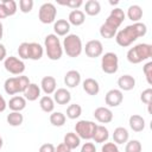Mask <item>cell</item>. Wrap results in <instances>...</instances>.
I'll list each match as a JSON object with an SVG mask.
<instances>
[{"mask_svg": "<svg viewBox=\"0 0 152 152\" xmlns=\"http://www.w3.org/2000/svg\"><path fill=\"white\" fill-rule=\"evenodd\" d=\"M147 32V27L142 23H133L132 25L126 26L125 28L120 30L115 34V42L118 45L122 48L129 46L133 42H135L139 37L145 36Z\"/></svg>", "mask_w": 152, "mask_h": 152, "instance_id": "1", "label": "cell"}, {"mask_svg": "<svg viewBox=\"0 0 152 152\" xmlns=\"http://www.w3.org/2000/svg\"><path fill=\"white\" fill-rule=\"evenodd\" d=\"M152 56V45L147 43H140L131 48L127 51V61L132 64H139L142 61L148 59Z\"/></svg>", "mask_w": 152, "mask_h": 152, "instance_id": "2", "label": "cell"}, {"mask_svg": "<svg viewBox=\"0 0 152 152\" xmlns=\"http://www.w3.org/2000/svg\"><path fill=\"white\" fill-rule=\"evenodd\" d=\"M44 48L49 59L58 61L63 55V48L59 42V38L55 33H50L44 39Z\"/></svg>", "mask_w": 152, "mask_h": 152, "instance_id": "3", "label": "cell"}, {"mask_svg": "<svg viewBox=\"0 0 152 152\" xmlns=\"http://www.w3.org/2000/svg\"><path fill=\"white\" fill-rule=\"evenodd\" d=\"M62 48H63V51L66 53V56H69L71 58L78 57L83 50L82 40L75 33H70V34L65 36V38L63 39Z\"/></svg>", "mask_w": 152, "mask_h": 152, "instance_id": "4", "label": "cell"}, {"mask_svg": "<svg viewBox=\"0 0 152 152\" xmlns=\"http://www.w3.org/2000/svg\"><path fill=\"white\" fill-rule=\"evenodd\" d=\"M30 83L31 82L27 76L19 75L15 77H8L4 83V88L8 95H14L18 93H24Z\"/></svg>", "mask_w": 152, "mask_h": 152, "instance_id": "5", "label": "cell"}, {"mask_svg": "<svg viewBox=\"0 0 152 152\" xmlns=\"http://www.w3.org/2000/svg\"><path fill=\"white\" fill-rule=\"evenodd\" d=\"M96 124L90 120H80L75 125V133L78 135L80 139L90 140L96 129Z\"/></svg>", "mask_w": 152, "mask_h": 152, "instance_id": "6", "label": "cell"}, {"mask_svg": "<svg viewBox=\"0 0 152 152\" xmlns=\"http://www.w3.org/2000/svg\"><path fill=\"white\" fill-rule=\"evenodd\" d=\"M57 15V8L52 2H45L39 7L38 11V19L43 24H51L55 23Z\"/></svg>", "mask_w": 152, "mask_h": 152, "instance_id": "7", "label": "cell"}, {"mask_svg": "<svg viewBox=\"0 0 152 152\" xmlns=\"http://www.w3.org/2000/svg\"><path fill=\"white\" fill-rule=\"evenodd\" d=\"M101 69L106 74H115L119 69V58L114 52H106L101 58Z\"/></svg>", "mask_w": 152, "mask_h": 152, "instance_id": "8", "label": "cell"}, {"mask_svg": "<svg viewBox=\"0 0 152 152\" xmlns=\"http://www.w3.org/2000/svg\"><path fill=\"white\" fill-rule=\"evenodd\" d=\"M4 66L5 69L13 75H21L25 71V63L14 56H10L6 57V59L4 61Z\"/></svg>", "mask_w": 152, "mask_h": 152, "instance_id": "9", "label": "cell"}, {"mask_svg": "<svg viewBox=\"0 0 152 152\" xmlns=\"http://www.w3.org/2000/svg\"><path fill=\"white\" fill-rule=\"evenodd\" d=\"M84 52L88 57L90 58H96V57H100L103 52V45L100 40L97 39H91L89 42L86 43V46H84Z\"/></svg>", "mask_w": 152, "mask_h": 152, "instance_id": "10", "label": "cell"}, {"mask_svg": "<svg viewBox=\"0 0 152 152\" xmlns=\"http://www.w3.org/2000/svg\"><path fill=\"white\" fill-rule=\"evenodd\" d=\"M122 100H124V95H122V91L120 89H110L107 91V94L104 96V102L109 107L120 106Z\"/></svg>", "mask_w": 152, "mask_h": 152, "instance_id": "11", "label": "cell"}, {"mask_svg": "<svg viewBox=\"0 0 152 152\" xmlns=\"http://www.w3.org/2000/svg\"><path fill=\"white\" fill-rule=\"evenodd\" d=\"M125 18H126L125 12H124L121 8L116 7V8H114V10L110 11V14H109L108 18L106 19V23L109 24V25H112V26H114L115 28H119L120 25L124 23Z\"/></svg>", "mask_w": 152, "mask_h": 152, "instance_id": "12", "label": "cell"}, {"mask_svg": "<svg viewBox=\"0 0 152 152\" xmlns=\"http://www.w3.org/2000/svg\"><path fill=\"white\" fill-rule=\"evenodd\" d=\"M94 116L101 124H109L113 120V112L107 107H97L94 110Z\"/></svg>", "mask_w": 152, "mask_h": 152, "instance_id": "13", "label": "cell"}, {"mask_svg": "<svg viewBox=\"0 0 152 152\" xmlns=\"http://www.w3.org/2000/svg\"><path fill=\"white\" fill-rule=\"evenodd\" d=\"M57 88V83H56V78L52 76H45L42 78L40 82V90L44 91L45 95H51L56 91Z\"/></svg>", "mask_w": 152, "mask_h": 152, "instance_id": "14", "label": "cell"}, {"mask_svg": "<svg viewBox=\"0 0 152 152\" xmlns=\"http://www.w3.org/2000/svg\"><path fill=\"white\" fill-rule=\"evenodd\" d=\"M70 100H71V94L65 88L56 89V91L53 93V101L57 104H68Z\"/></svg>", "mask_w": 152, "mask_h": 152, "instance_id": "15", "label": "cell"}, {"mask_svg": "<svg viewBox=\"0 0 152 152\" xmlns=\"http://www.w3.org/2000/svg\"><path fill=\"white\" fill-rule=\"evenodd\" d=\"M81 82V74L77 70H69L64 75V83L69 88H75Z\"/></svg>", "mask_w": 152, "mask_h": 152, "instance_id": "16", "label": "cell"}, {"mask_svg": "<svg viewBox=\"0 0 152 152\" xmlns=\"http://www.w3.org/2000/svg\"><path fill=\"white\" fill-rule=\"evenodd\" d=\"M118 86H119L120 90L129 91L135 87V78L131 75H122L118 80Z\"/></svg>", "mask_w": 152, "mask_h": 152, "instance_id": "17", "label": "cell"}, {"mask_svg": "<svg viewBox=\"0 0 152 152\" xmlns=\"http://www.w3.org/2000/svg\"><path fill=\"white\" fill-rule=\"evenodd\" d=\"M44 49L39 43H28V59L32 61H38L43 57Z\"/></svg>", "mask_w": 152, "mask_h": 152, "instance_id": "18", "label": "cell"}, {"mask_svg": "<svg viewBox=\"0 0 152 152\" xmlns=\"http://www.w3.org/2000/svg\"><path fill=\"white\" fill-rule=\"evenodd\" d=\"M83 86V90L88 94V95H97L99 91H100V86H99V82L94 78H86L82 83Z\"/></svg>", "mask_w": 152, "mask_h": 152, "instance_id": "19", "label": "cell"}, {"mask_svg": "<svg viewBox=\"0 0 152 152\" xmlns=\"http://www.w3.org/2000/svg\"><path fill=\"white\" fill-rule=\"evenodd\" d=\"M86 20V14L83 11L81 10H72L70 13H69V17H68V21L70 25H74V26H80L84 23Z\"/></svg>", "mask_w": 152, "mask_h": 152, "instance_id": "20", "label": "cell"}, {"mask_svg": "<svg viewBox=\"0 0 152 152\" xmlns=\"http://www.w3.org/2000/svg\"><path fill=\"white\" fill-rule=\"evenodd\" d=\"M53 31L56 36H68L70 31V24L65 19H58L53 23Z\"/></svg>", "mask_w": 152, "mask_h": 152, "instance_id": "21", "label": "cell"}, {"mask_svg": "<svg viewBox=\"0 0 152 152\" xmlns=\"http://www.w3.org/2000/svg\"><path fill=\"white\" fill-rule=\"evenodd\" d=\"M23 94L26 101H36L40 96V87L36 83H30Z\"/></svg>", "mask_w": 152, "mask_h": 152, "instance_id": "22", "label": "cell"}, {"mask_svg": "<svg viewBox=\"0 0 152 152\" xmlns=\"http://www.w3.org/2000/svg\"><path fill=\"white\" fill-rule=\"evenodd\" d=\"M7 107H10L12 112H21L26 107V100L24 96H13L10 99Z\"/></svg>", "mask_w": 152, "mask_h": 152, "instance_id": "23", "label": "cell"}, {"mask_svg": "<svg viewBox=\"0 0 152 152\" xmlns=\"http://www.w3.org/2000/svg\"><path fill=\"white\" fill-rule=\"evenodd\" d=\"M128 125H129V127H131L132 131H134V132H141L145 128V120H144L142 116H140L138 114H133V115L129 116Z\"/></svg>", "mask_w": 152, "mask_h": 152, "instance_id": "24", "label": "cell"}, {"mask_svg": "<svg viewBox=\"0 0 152 152\" xmlns=\"http://www.w3.org/2000/svg\"><path fill=\"white\" fill-rule=\"evenodd\" d=\"M108 138H109L108 129L102 125H97L96 129H95V133L93 135V140L95 142H97V144H103V142H106L108 140Z\"/></svg>", "mask_w": 152, "mask_h": 152, "instance_id": "25", "label": "cell"}, {"mask_svg": "<svg viewBox=\"0 0 152 152\" xmlns=\"http://www.w3.org/2000/svg\"><path fill=\"white\" fill-rule=\"evenodd\" d=\"M129 133L125 127H116L113 132V142L115 144H125L128 141Z\"/></svg>", "mask_w": 152, "mask_h": 152, "instance_id": "26", "label": "cell"}, {"mask_svg": "<svg viewBox=\"0 0 152 152\" xmlns=\"http://www.w3.org/2000/svg\"><path fill=\"white\" fill-rule=\"evenodd\" d=\"M84 11L90 17L97 15L101 12V5H100V2L97 0H88L84 4Z\"/></svg>", "mask_w": 152, "mask_h": 152, "instance_id": "27", "label": "cell"}, {"mask_svg": "<svg viewBox=\"0 0 152 152\" xmlns=\"http://www.w3.org/2000/svg\"><path fill=\"white\" fill-rule=\"evenodd\" d=\"M63 142H64L70 150H74V148H76V147L80 146L81 139L78 138V135H77L76 133H74V132H68V133L64 135Z\"/></svg>", "mask_w": 152, "mask_h": 152, "instance_id": "28", "label": "cell"}, {"mask_svg": "<svg viewBox=\"0 0 152 152\" xmlns=\"http://www.w3.org/2000/svg\"><path fill=\"white\" fill-rule=\"evenodd\" d=\"M127 17L133 23H139V20L142 18V10L139 5H132L127 10Z\"/></svg>", "mask_w": 152, "mask_h": 152, "instance_id": "29", "label": "cell"}, {"mask_svg": "<svg viewBox=\"0 0 152 152\" xmlns=\"http://www.w3.org/2000/svg\"><path fill=\"white\" fill-rule=\"evenodd\" d=\"M39 106H40V108H42L43 112H45V113H52L53 109H55V101H53V99L51 96L44 95L39 100Z\"/></svg>", "mask_w": 152, "mask_h": 152, "instance_id": "30", "label": "cell"}, {"mask_svg": "<svg viewBox=\"0 0 152 152\" xmlns=\"http://www.w3.org/2000/svg\"><path fill=\"white\" fill-rule=\"evenodd\" d=\"M116 32H118V28H115L114 26L107 24L106 21L100 27V34H101L102 38H106V39H110L113 37H115Z\"/></svg>", "mask_w": 152, "mask_h": 152, "instance_id": "31", "label": "cell"}, {"mask_svg": "<svg viewBox=\"0 0 152 152\" xmlns=\"http://www.w3.org/2000/svg\"><path fill=\"white\" fill-rule=\"evenodd\" d=\"M6 120H7V124H8L10 126H12V127H18V126H20V125L23 124L24 116H23V114H21L20 112H11V113L7 115Z\"/></svg>", "mask_w": 152, "mask_h": 152, "instance_id": "32", "label": "cell"}, {"mask_svg": "<svg viewBox=\"0 0 152 152\" xmlns=\"http://www.w3.org/2000/svg\"><path fill=\"white\" fill-rule=\"evenodd\" d=\"M66 116L62 113V112H52V114H50V124L55 127H62L65 124Z\"/></svg>", "mask_w": 152, "mask_h": 152, "instance_id": "33", "label": "cell"}, {"mask_svg": "<svg viewBox=\"0 0 152 152\" xmlns=\"http://www.w3.org/2000/svg\"><path fill=\"white\" fill-rule=\"evenodd\" d=\"M81 114H82V108H81V106L77 104V103H72V104H70V106L66 108V116H68L69 119H71V120L80 118Z\"/></svg>", "mask_w": 152, "mask_h": 152, "instance_id": "34", "label": "cell"}, {"mask_svg": "<svg viewBox=\"0 0 152 152\" xmlns=\"http://www.w3.org/2000/svg\"><path fill=\"white\" fill-rule=\"evenodd\" d=\"M142 147L139 140H129L126 142L125 152H141Z\"/></svg>", "mask_w": 152, "mask_h": 152, "instance_id": "35", "label": "cell"}, {"mask_svg": "<svg viewBox=\"0 0 152 152\" xmlns=\"http://www.w3.org/2000/svg\"><path fill=\"white\" fill-rule=\"evenodd\" d=\"M1 4L5 6V8H6L7 13H8V17L15 14V12H17V2L14 0H2Z\"/></svg>", "mask_w": 152, "mask_h": 152, "instance_id": "36", "label": "cell"}, {"mask_svg": "<svg viewBox=\"0 0 152 152\" xmlns=\"http://www.w3.org/2000/svg\"><path fill=\"white\" fill-rule=\"evenodd\" d=\"M18 55L20 57V59H28V43L24 42L19 45L18 48Z\"/></svg>", "mask_w": 152, "mask_h": 152, "instance_id": "37", "label": "cell"}, {"mask_svg": "<svg viewBox=\"0 0 152 152\" xmlns=\"http://www.w3.org/2000/svg\"><path fill=\"white\" fill-rule=\"evenodd\" d=\"M19 8L23 13H30L33 8V1L32 0H20Z\"/></svg>", "mask_w": 152, "mask_h": 152, "instance_id": "38", "label": "cell"}, {"mask_svg": "<svg viewBox=\"0 0 152 152\" xmlns=\"http://www.w3.org/2000/svg\"><path fill=\"white\" fill-rule=\"evenodd\" d=\"M140 100H141V102H144L145 104H147L150 107L151 106V101H152V89L151 88L145 89L140 95Z\"/></svg>", "mask_w": 152, "mask_h": 152, "instance_id": "39", "label": "cell"}, {"mask_svg": "<svg viewBox=\"0 0 152 152\" xmlns=\"http://www.w3.org/2000/svg\"><path fill=\"white\" fill-rule=\"evenodd\" d=\"M59 5H63V6H66V7H70L72 10H78V7H81L83 5V1L82 0H69V1H59L58 2Z\"/></svg>", "mask_w": 152, "mask_h": 152, "instance_id": "40", "label": "cell"}, {"mask_svg": "<svg viewBox=\"0 0 152 152\" xmlns=\"http://www.w3.org/2000/svg\"><path fill=\"white\" fill-rule=\"evenodd\" d=\"M142 71L145 74V77H146V81L148 84H152V62H147L144 66H142Z\"/></svg>", "mask_w": 152, "mask_h": 152, "instance_id": "41", "label": "cell"}, {"mask_svg": "<svg viewBox=\"0 0 152 152\" xmlns=\"http://www.w3.org/2000/svg\"><path fill=\"white\" fill-rule=\"evenodd\" d=\"M101 152H120L115 142H104L101 147Z\"/></svg>", "mask_w": 152, "mask_h": 152, "instance_id": "42", "label": "cell"}, {"mask_svg": "<svg viewBox=\"0 0 152 152\" xmlns=\"http://www.w3.org/2000/svg\"><path fill=\"white\" fill-rule=\"evenodd\" d=\"M81 152H96L95 145L93 142H84L81 147Z\"/></svg>", "mask_w": 152, "mask_h": 152, "instance_id": "43", "label": "cell"}, {"mask_svg": "<svg viewBox=\"0 0 152 152\" xmlns=\"http://www.w3.org/2000/svg\"><path fill=\"white\" fill-rule=\"evenodd\" d=\"M38 152H55V146L50 142H46V144H43L40 147H39V151Z\"/></svg>", "mask_w": 152, "mask_h": 152, "instance_id": "44", "label": "cell"}, {"mask_svg": "<svg viewBox=\"0 0 152 152\" xmlns=\"http://www.w3.org/2000/svg\"><path fill=\"white\" fill-rule=\"evenodd\" d=\"M55 152H71V150L64 142H61L57 145V147H55Z\"/></svg>", "mask_w": 152, "mask_h": 152, "instance_id": "45", "label": "cell"}, {"mask_svg": "<svg viewBox=\"0 0 152 152\" xmlns=\"http://www.w3.org/2000/svg\"><path fill=\"white\" fill-rule=\"evenodd\" d=\"M6 55H7L6 48H5V45H4V44H1V43H0V62L6 59Z\"/></svg>", "mask_w": 152, "mask_h": 152, "instance_id": "46", "label": "cell"}, {"mask_svg": "<svg viewBox=\"0 0 152 152\" xmlns=\"http://www.w3.org/2000/svg\"><path fill=\"white\" fill-rule=\"evenodd\" d=\"M7 17H8V13H7L6 8H5V6L0 2V19H5Z\"/></svg>", "mask_w": 152, "mask_h": 152, "instance_id": "47", "label": "cell"}, {"mask_svg": "<svg viewBox=\"0 0 152 152\" xmlns=\"http://www.w3.org/2000/svg\"><path fill=\"white\" fill-rule=\"evenodd\" d=\"M6 108H7V102H6V100L4 99V96L0 94V113H2Z\"/></svg>", "mask_w": 152, "mask_h": 152, "instance_id": "48", "label": "cell"}, {"mask_svg": "<svg viewBox=\"0 0 152 152\" xmlns=\"http://www.w3.org/2000/svg\"><path fill=\"white\" fill-rule=\"evenodd\" d=\"M2 36H4V25H2V23L0 21V39L2 38Z\"/></svg>", "mask_w": 152, "mask_h": 152, "instance_id": "49", "label": "cell"}, {"mask_svg": "<svg viewBox=\"0 0 152 152\" xmlns=\"http://www.w3.org/2000/svg\"><path fill=\"white\" fill-rule=\"evenodd\" d=\"M2 145H4V140H2V138L0 137V150H1V147H2Z\"/></svg>", "mask_w": 152, "mask_h": 152, "instance_id": "50", "label": "cell"}]
</instances>
